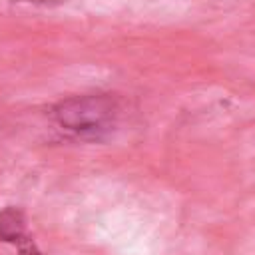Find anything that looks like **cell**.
Instances as JSON below:
<instances>
[{
  "label": "cell",
  "instance_id": "1",
  "mask_svg": "<svg viewBox=\"0 0 255 255\" xmlns=\"http://www.w3.org/2000/svg\"><path fill=\"white\" fill-rule=\"evenodd\" d=\"M118 100L110 94H84L72 96L58 102L52 108L54 122L78 135V137H100L112 129L118 120Z\"/></svg>",
  "mask_w": 255,
  "mask_h": 255
},
{
  "label": "cell",
  "instance_id": "2",
  "mask_svg": "<svg viewBox=\"0 0 255 255\" xmlns=\"http://www.w3.org/2000/svg\"><path fill=\"white\" fill-rule=\"evenodd\" d=\"M30 235L26 233V215L20 207L8 205L0 209V241L18 247Z\"/></svg>",
  "mask_w": 255,
  "mask_h": 255
},
{
  "label": "cell",
  "instance_id": "3",
  "mask_svg": "<svg viewBox=\"0 0 255 255\" xmlns=\"http://www.w3.org/2000/svg\"><path fill=\"white\" fill-rule=\"evenodd\" d=\"M16 251H18V255H42V251L38 249V245L34 243V239H32V237L24 239V241L16 247Z\"/></svg>",
  "mask_w": 255,
  "mask_h": 255
},
{
  "label": "cell",
  "instance_id": "4",
  "mask_svg": "<svg viewBox=\"0 0 255 255\" xmlns=\"http://www.w3.org/2000/svg\"><path fill=\"white\" fill-rule=\"evenodd\" d=\"M22 2H32V4H60L66 0H22Z\"/></svg>",
  "mask_w": 255,
  "mask_h": 255
}]
</instances>
